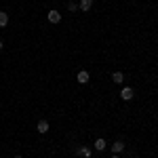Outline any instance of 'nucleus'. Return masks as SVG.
Listing matches in <instances>:
<instances>
[{
  "mask_svg": "<svg viewBox=\"0 0 158 158\" xmlns=\"http://www.w3.org/2000/svg\"><path fill=\"white\" fill-rule=\"evenodd\" d=\"M106 141H103V139H101V137H99V139H95V150H99V152H103V150H106Z\"/></svg>",
  "mask_w": 158,
  "mask_h": 158,
  "instance_id": "9",
  "label": "nucleus"
},
{
  "mask_svg": "<svg viewBox=\"0 0 158 158\" xmlns=\"http://www.w3.org/2000/svg\"><path fill=\"white\" fill-rule=\"evenodd\" d=\"M68 9H70L72 13H76V11H78V4H76L74 0H70V2H68Z\"/></svg>",
  "mask_w": 158,
  "mask_h": 158,
  "instance_id": "11",
  "label": "nucleus"
},
{
  "mask_svg": "<svg viewBox=\"0 0 158 158\" xmlns=\"http://www.w3.org/2000/svg\"><path fill=\"white\" fill-rule=\"evenodd\" d=\"M15 158H23V156H15Z\"/></svg>",
  "mask_w": 158,
  "mask_h": 158,
  "instance_id": "14",
  "label": "nucleus"
},
{
  "mask_svg": "<svg viewBox=\"0 0 158 158\" xmlns=\"http://www.w3.org/2000/svg\"><path fill=\"white\" fill-rule=\"evenodd\" d=\"M91 6H93V0H80V4H78V9H80V11H89V9H91Z\"/></svg>",
  "mask_w": 158,
  "mask_h": 158,
  "instance_id": "6",
  "label": "nucleus"
},
{
  "mask_svg": "<svg viewBox=\"0 0 158 158\" xmlns=\"http://www.w3.org/2000/svg\"><path fill=\"white\" fill-rule=\"evenodd\" d=\"M112 80H114L116 85H122V82H124V74L122 72H114L112 74Z\"/></svg>",
  "mask_w": 158,
  "mask_h": 158,
  "instance_id": "7",
  "label": "nucleus"
},
{
  "mask_svg": "<svg viewBox=\"0 0 158 158\" xmlns=\"http://www.w3.org/2000/svg\"><path fill=\"white\" fill-rule=\"evenodd\" d=\"M47 19H49L51 23H59V21H61V13L59 11H49Z\"/></svg>",
  "mask_w": 158,
  "mask_h": 158,
  "instance_id": "2",
  "label": "nucleus"
},
{
  "mask_svg": "<svg viewBox=\"0 0 158 158\" xmlns=\"http://www.w3.org/2000/svg\"><path fill=\"white\" fill-rule=\"evenodd\" d=\"M76 154H78V156H85V158H91V150H89V148H78Z\"/></svg>",
  "mask_w": 158,
  "mask_h": 158,
  "instance_id": "8",
  "label": "nucleus"
},
{
  "mask_svg": "<svg viewBox=\"0 0 158 158\" xmlns=\"http://www.w3.org/2000/svg\"><path fill=\"white\" fill-rule=\"evenodd\" d=\"M122 150H124V141H120V139H116V141L112 143V152H114V154H120Z\"/></svg>",
  "mask_w": 158,
  "mask_h": 158,
  "instance_id": "4",
  "label": "nucleus"
},
{
  "mask_svg": "<svg viewBox=\"0 0 158 158\" xmlns=\"http://www.w3.org/2000/svg\"><path fill=\"white\" fill-rule=\"evenodd\" d=\"M133 95H135V91L131 89V86H124V89L120 91V97L124 99V101H131V99H133Z\"/></svg>",
  "mask_w": 158,
  "mask_h": 158,
  "instance_id": "1",
  "label": "nucleus"
},
{
  "mask_svg": "<svg viewBox=\"0 0 158 158\" xmlns=\"http://www.w3.org/2000/svg\"><path fill=\"white\" fill-rule=\"evenodd\" d=\"M6 23H9V15L4 11H0V27H4Z\"/></svg>",
  "mask_w": 158,
  "mask_h": 158,
  "instance_id": "10",
  "label": "nucleus"
},
{
  "mask_svg": "<svg viewBox=\"0 0 158 158\" xmlns=\"http://www.w3.org/2000/svg\"><path fill=\"white\" fill-rule=\"evenodd\" d=\"M112 158H118V154H114V156H112Z\"/></svg>",
  "mask_w": 158,
  "mask_h": 158,
  "instance_id": "13",
  "label": "nucleus"
},
{
  "mask_svg": "<svg viewBox=\"0 0 158 158\" xmlns=\"http://www.w3.org/2000/svg\"><path fill=\"white\" fill-rule=\"evenodd\" d=\"M89 78H91V76H89V72H86V70H80V72H78V76H76V80H78L80 85H86V82H89Z\"/></svg>",
  "mask_w": 158,
  "mask_h": 158,
  "instance_id": "3",
  "label": "nucleus"
},
{
  "mask_svg": "<svg viewBox=\"0 0 158 158\" xmlns=\"http://www.w3.org/2000/svg\"><path fill=\"white\" fill-rule=\"evenodd\" d=\"M36 129H38V133H40V135L49 133V120H40V122H38V127H36Z\"/></svg>",
  "mask_w": 158,
  "mask_h": 158,
  "instance_id": "5",
  "label": "nucleus"
},
{
  "mask_svg": "<svg viewBox=\"0 0 158 158\" xmlns=\"http://www.w3.org/2000/svg\"><path fill=\"white\" fill-rule=\"evenodd\" d=\"M0 51H2V40H0Z\"/></svg>",
  "mask_w": 158,
  "mask_h": 158,
  "instance_id": "12",
  "label": "nucleus"
}]
</instances>
